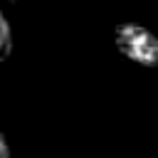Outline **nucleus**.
<instances>
[{
	"label": "nucleus",
	"instance_id": "nucleus-1",
	"mask_svg": "<svg viewBox=\"0 0 158 158\" xmlns=\"http://www.w3.org/2000/svg\"><path fill=\"white\" fill-rule=\"evenodd\" d=\"M114 42H116V49L126 59H131L141 67L158 64V37L151 30H146L143 25H136V22L116 25Z\"/></svg>",
	"mask_w": 158,
	"mask_h": 158
},
{
	"label": "nucleus",
	"instance_id": "nucleus-4",
	"mask_svg": "<svg viewBox=\"0 0 158 158\" xmlns=\"http://www.w3.org/2000/svg\"><path fill=\"white\" fill-rule=\"evenodd\" d=\"M12 2H15V0H12Z\"/></svg>",
	"mask_w": 158,
	"mask_h": 158
},
{
	"label": "nucleus",
	"instance_id": "nucleus-2",
	"mask_svg": "<svg viewBox=\"0 0 158 158\" xmlns=\"http://www.w3.org/2000/svg\"><path fill=\"white\" fill-rule=\"evenodd\" d=\"M10 54H12V30L0 10V62L10 59Z\"/></svg>",
	"mask_w": 158,
	"mask_h": 158
},
{
	"label": "nucleus",
	"instance_id": "nucleus-3",
	"mask_svg": "<svg viewBox=\"0 0 158 158\" xmlns=\"http://www.w3.org/2000/svg\"><path fill=\"white\" fill-rule=\"evenodd\" d=\"M0 158H12V153H10V143H7V138H5L2 131H0Z\"/></svg>",
	"mask_w": 158,
	"mask_h": 158
}]
</instances>
